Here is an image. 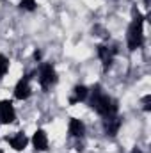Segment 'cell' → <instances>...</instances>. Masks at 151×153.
I'll list each match as a JSON object with an SVG mask.
<instances>
[{
    "label": "cell",
    "mask_w": 151,
    "mask_h": 153,
    "mask_svg": "<svg viewBox=\"0 0 151 153\" xmlns=\"http://www.w3.org/2000/svg\"><path fill=\"white\" fill-rule=\"evenodd\" d=\"M93 107L98 114H101L103 117H109V116L117 114V103L114 102L110 96L107 94H101V93H96L94 98H93Z\"/></svg>",
    "instance_id": "obj_1"
},
{
    "label": "cell",
    "mask_w": 151,
    "mask_h": 153,
    "mask_svg": "<svg viewBox=\"0 0 151 153\" xmlns=\"http://www.w3.org/2000/svg\"><path fill=\"white\" fill-rule=\"evenodd\" d=\"M144 41V30H142V16L137 14V18L132 22L130 29H128V48L130 50H137Z\"/></svg>",
    "instance_id": "obj_2"
},
{
    "label": "cell",
    "mask_w": 151,
    "mask_h": 153,
    "mask_svg": "<svg viewBox=\"0 0 151 153\" xmlns=\"http://www.w3.org/2000/svg\"><path fill=\"white\" fill-rule=\"evenodd\" d=\"M39 82H41V85H43L44 89L52 87V85L57 82V73H55V70H53V66H52V64H44V66L41 68Z\"/></svg>",
    "instance_id": "obj_3"
},
{
    "label": "cell",
    "mask_w": 151,
    "mask_h": 153,
    "mask_svg": "<svg viewBox=\"0 0 151 153\" xmlns=\"http://www.w3.org/2000/svg\"><path fill=\"white\" fill-rule=\"evenodd\" d=\"M16 119V112L13 109V103L9 100H2L0 102V121L4 125H9Z\"/></svg>",
    "instance_id": "obj_4"
},
{
    "label": "cell",
    "mask_w": 151,
    "mask_h": 153,
    "mask_svg": "<svg viewBox=\"0 0 151 153\" xmlns=\"http://www.w3.org/2000/svg\"><path fill=\"white\" fill-rule=\"evenodd\" d=\"M14 96H16L18 100H27V98L30 96L29 76H25V78H21V80L18 82V85H16V89H14Z\"/></svg>",
    "instance_id": "obj_5"
},
{
    "label": "cell",
    "mask_w": 151,
    "mask_h": 153,
    "mask_svg": "<svg viewBox=\"0 0 151 153\" xmlns=\"http://www.w3.org/2000/svg\"><path fill=\"white\" fill-rule=\"evenodd\" d=\"M32 144H34V148H36L38 152H46V150H48V137H46V134H44L43 130H38V132L34 134Z\"/></svg>",
    "instance_id": "obj_6"
},
{
    "label": "cell",
    "mask_w": 151,
    "mask_h": 153,
    "mask_svg": "<svg viewBox=\"0 0 151 153\" xmlns=\"http://www.w3.org/2000/svg\"><path fill=\"white\" fill-rule=\"evenodd\" d=\"M119 126H121V119L117 117V114L105 117V132H107V135H115Z\"/></svg>",
    "instance_id": "obj_7"
},
{
    "label": "cell",
    "mask_w": 151,
    "mask_h": 153,
    "mask_svg": "<svg viewBox=\"0 0 151 153\" xmlns=\"http://www.w3.org/2000/svg\"><path fill=\"white\" fill-rule=\"evenodd\" d=\"M9 141V144H11V148H14L16 152H21L25 146H27V143H29V139L25 137V134H16L14 137H11V139H7Z\"/></svg>",
    "instance_id": "obj_8"
},
{
    "label": "cell",
    "mask_w": 151,
    "mask_h": 153,
    "mask_svg": "<svg viewBox=\"0 0 151 153\" xmlns=\"http://www.w3.org/2000/svg\"><path fill=\"white\" fill-rule=\"evenodd\" d=\"M84 132H85L84 123H82L80 119H75V117H73V119L70 121V134H71L73 137H82Z\"/></svg>",
    "instance_id": "obj_9"
},
{
    "label": "cell",
    "mask_w": 151,
    "mask_h": 153,
    "mask_svg": "<svg viewBox=\"0 0 151 153\" xmlns=\"http://www.w3.org/2000/svg\"><path fill=\"white\" fill-rule=\"evenodd\" d=\"M98 55L103 61L105 70L110 68V64H112V50H109V46H98Z\"/></svg>",
    "instance_id": "obj_10"
},
{
    "label": "cell",
    "mask_w": 151,
    "mask_h": 153,
    "mask_svg": "<svg viewBox=\"0 0 151 153\" xmlns=\"http://www.w3.org/2000/svg\"><path fill=\"white\" fill-rule=\"evenodd\" d=\"M85 98H87V87L76 85L75 89H73V96L70 98V103H78V102H82Z\"/></svg>",
    "instance_id": "obj_11"
},
{
    "label": "cell",
    "mask_w": 151,
    "mask_h": 153,
    "mask_svg": "<svg viewBox=\"0 0 151 153\" xmlns=\"http://www.w3.org/2000/svg\"><path fill=\"white\" fill-rule=\"evenodd\" d=\"M7 70H9V59L5 55H0V78L7 73Z\"/></svg>",
    "instance_id": "obj_12"
},
{
    "label": "cell",
    "mask_w": 151,
    "mask_h": 153,
    "mask_svg": "<svg viewBox=\"0 0 151 153\" xmlns=\"http://www.w3.org/2000/svg\"><path fill=\"white\" fill-rule=\"evenodd\" d=\"M21 9H27V11H34L36 9V0H21Z\"/></svg>",
    "instance_id": "obj_13"
},
{
    "label": "cell",
    "mask_w": 151,
    "mask_h": 153,
    "mask_svg": "<svg viewBox=\"0 0 151 153\" xmlns=\"http://www.w3.org/2000/svg\"><path fill=\"white\" fill-rule=\"evenodd\" d=\"M150 103H151V96L148 94V96L144 98V109H146V111H150V109H151V105H150Z\"/></svg>",
    "instance_id": "obj_14"
},
{
    "label": "cell",
    "mask_w": 151,
    "mask_h": 153,
    "mask_svg": "<svg viewBox=\"0 0 151 153\" xmlns=\"http://www.w3.org/2000/svg\"><path fill=\"white\" fill-rule=\"evenodd\" d=\"M132 153H141V152H139V150H137V148H135V150H133V152H132Z\"/></svg>",
    "instance_id": "obj_15"
},
{
    "label": "cell",
    "mask_w": 151,
    "mask_h": 153,
    "mask_svg": "<svg viewBox=\"0 0 151 153\" xmlns=\"http://www.w3.org/2000/svg\"><path fill=\"white\" fill-rule=\"evenodd\" d=\"M0 153H4V152H2V150H0Z\"/></svg>",
    "instance_id": "obj_16"
}]
</instances>
